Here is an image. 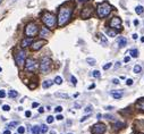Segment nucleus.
Segmentation results:
<instances>
[{
    "label": "nucleus",
    "mask_w": 144,
    "mask_h": 134,
    "mask_svg": "<svg viewBox=\"0 0 144 134\" xmlns=\"http://www.w3.org/2000/svg\"><path fill=\"white\" fill-rule=\"evenodd\" d=\"M25 56H26V53L24 50H19L15 55V61L18 66H23L25 64Z\"/></svg>",
    "instance_id": "423d86ee"
},
{
    "label": "nucleus",
    "mask_w": 144,
    "mask_h": 134,
    "mask_svg": "<svg viewBox=\"0 0 144 134\" xmlns=\"http://www.w3.org/2000/svg\"><path fill=\"white\" fill-rule=\"evenodd\" d=\"M68 134H73V133H68Z\"/></svg>",
    "instance_id": "bf43d9fd"
},
{
    "label": "nucleus",
    "mask_w": 144,
    "mask_h": 134,
    "mask_svg": "<svg viewBox=\"0 0 144 134\" xmlns=\"http://www.w3.org/2000/svg\"><path fill=\"white\" fill-rule=\"evenodd\" d=\"M1 1H2V0H0V4H1Z\"/></svg>",
    "instance_id": "13d9d810"
},
{
    "label": "nucleus",
    "mask_w": 144,
    "mask_h": 134,
    "mask_svg": "<svg viewBox=\"0 0 144 134\" xmlns=\"http://www.w3.org/2000/svg\"><path fill=\"white\" fill-rule=\"evenodd\" d=\"M56 119H58V121H62V119H64V116H62V115H58L57 117H56Z\"/></svg>",
    "instance_id": "a19ab883"
},
{
    "label": "nucleus",
    "mask_w": 144,
    "mask_h": 134,
    "mask_svg": "<svg viewBox=\"0 0 144 134\" xmlns=\"http://www.w3.org/2000/svg\"><path fill=\"white\" fill-rule=\"evenodd\" d=\"M54 110H56L57 113H61V111H62V107H61V106H58V107H56Z\"/></svg>",
    "instance_id": "e433bc0d"
},
{
    "label": "nucleus",
    "mask_w": 144,
    "mask_h": 134,
    "mask_svg": "<svg viewBox=\"0 0 144 134\" xmlns=\"http://www.w3.org/2000/svg\"><path fill=\"white\" fill-rule=\"evenodd\" d=\"M36 67H38V64H36V61L32 59V58H28L25 60V69L27 72H33V70L36 69Z\"/></svg>",
    "instance_id": "0eeeda50"
},
{
    "label": "nucleus",
    "mask_w": 144,
    "mask_h": 134,
    "mask_svg": "<svg viewBox=\"0 0 144 134\" xmlns=\"http://www.w3.org/2000/svg\"><path fill=\"white\" fill-rule=\"evenodd\" d=\"M5 97H6L5 90H0V98H5Z\"/></svg>",
    "instance_id": "f704fd0d"
},
{
    "label": "nucleus",
    "mask_w": 144,
    "mask_h": 134,
    "mask_svg": "<svg viewBox=\"0 0 144 134\" xmlns=\"http://www.w3.org/2000/svg\"><path fill=\"white\" fill-rule=\"evenodd\" d=\"M105 109H107V110H112L113 107H111V106H107V107H105Z\"/></svg>",
    "instance_id": "a18cd8bd"
},
{
    "label": "nucleus",
    "mask_w": 144,
    "mask_h": 134,
    "mask_svg": "<svg viewBox=\"0 0 144 134\" xmlns=\"http://www.w3.org/2000/svg\"><path fill=\"white\" fill-rule=\"evenodd\" d=\"M133 39L136 40V39H137V34H133Z\"/></svg>",
    "instance_id": "3c124183"
},
{
    "label": "nucleus",
    "mask_w": 144,
    "mask_h": 134,
    "mask_svg": "<svg viewBox=\"0 0 144 134\" xmlns=\"http://www.w3.org/2000/svg\"><path fill=\"white\" fill-rule=\"evenodd\" d=\"M126 84H127V85H132V84H133V80H132V78H128L127 82H126Z\"/></svg>",
    "instance_id": "ea45409f"
},
{
    "label": "nucleus",
    "mask_w": 144,
    "mask_h": 134,
    "mask_svg": "<svg viewBox=\"0 0 144 134\" xmlns=\"http://www.w3.org/2000/svg\"><path fill=\"white\" fill-rule=\"evenodd\" d=\"M17 132H18V134H24L25 133V127L24 126H19L17 128Z\"/></svg>",
    "instance_id": "bb28decb"
},
{
    "label": "nucleus",
    "mask_w": 144,
    "mask_h": 134,
    "mask_svg": "<svg viewBox=\"0 0 144 134\" xmlns=\"http://www.w3.org/2000/svg\"><path fill=\"white\" fill-rule=\"evenodd\" d=\"M72 14H73V8L69 6H65L60 7L58 12V25L61 27V26H65L69 19L72 18Z\"/></svg>",
    "instance_id": "f257e3e1"
},
{
    "label": "nucleus",
    "mask_w": 144,
    "mask_h": 134,
    "mask_svg": "<svg viewBox=\"0 0 144 134\" xmlns=\"http://www.w3.org/2000/svg\"><path fill=\"white\" fill-rule=\"evenodd\" d=\"M51 64H52V61H51V59L49 57H43L42 58V60H41V64H40V69L42 73H44L47 74L50 68H51Z\"/></svg>",
    "instance_id": "39448f33"
},
{
    "label": "nucleus",
    "mask_w": 144,
    "mask_h": 134,
    "mask_svg": "<svg viewBox=\"0 0 144 134\" xmlns=\"http://www.w3.org/2000/svg\"><path fill=\"white\" fill-rule=\"evenodd\" d=\"M4 134H12V133H10V131H9V130H6V131L4 132Z\"/></svg>",
    "instance_id": "8fccbe9b"
},
{
    "label": "nucleus",
    "mask_w": 144,
    "mask_h": 134,
    "mask_svg": "<svg viewBox=\"0 0 144 134\" xmlns=\"http://www.w3.org/2000/svg\"><path fill=\"white\" fill-rule=\"evenodd\" d=\"M107 34H108L109 37H112V38H113V37H116V32H115V31H111V30L107 31Z\"/></svg>",
    "instance_id": "c756f323"
},
{
    "label": "nucleus",
    "mask_w": 144,
    "mask_h": 134,
    "mask_svg": "<svg viewBox=\"0 0 144 134\" xmlns=\"http://www.w3.org/2000/svg\"><path fill=\"white\" fill-rule=\"evenodd\" d=\"M52 84H53L52 81L48 80V81H44V82H43V84H42V86H43L44 89H48V88H50V86H51Z\"/></svg>",
    "instance_id": "a211bd4d"
},
{
    "label": "nucleus",
    "mask_w": 144,
    "mask_h": 134,
    "mask_svg": "<svg viewBox=\"0 0 144 134\" xmlns=\"http://www.w3.org/2000/svg\"><path fill=\"white\" fill-rule=\"evenodd\" d=\"M41 133V130H40V126L35 125L32 127V134H40Z\"/></svg>",
    "instance_id": "aec40b11"
},
{
    "label": "nucleus",
    "mask_w": 144,
    "mask_h": 134,
    "mask_svg": "<svg viewBox=\"0 0 144 134\" xmlns=\"http://www.w3.org/2000/svg\"><path fill=\"white\" fill-rule=\"evenodd\" d=\"M50 134H56V132H54V131H51V133Z\"/></svg>",
    "instance_id": "6e6d98bb"
},
{
    "label": "nucleus",
    "mask_w": 144,
    "mask_h": 134,
    "mask_svg": "<svg viewBox=\"0 0 144 134\" xmlns=\"http://www.w3.org/2000/svg\"><path fill=\"white\" fill-rule=\"evenodd\" d=\"M92 13H93V8L92 7H84L83 9H82V13H81V17L82 18H89V17H91Z\"/></svg>",
    "instance_id": "9d476101"
},
{
    "label": "nucleus",
    "mask_w": 144,
    "mask_h": 134,
    "mask_svg": "<svg viewBox=\"0 0 144 134\" xmlns=\"http://www.w3.org/2000/svg\"><path fill=\"white\" fill-rule=\"evenodd\" d=\"M140 134H142V133H140Z\"/></svg>",
    "instance_id": "052dcab7"
},
{
    "label": "nucleus",
    "mask_w": 144,
    "mask_h": 134,
    "mask_svg": "<svg viewBox=\"0 0 144 134\" xmlns=\"http://www.w3.org/2000/svg\"><path fill=\"white\" fill-rule=\"evenodd\" d=\"M38 32H39V26L34 22L28 23L26 25V27H25V35L27 38H34L38 34Z\"/></svg>",
    "instance_id": "20e7f679"
},
{
    "label": "nucleus",
    "mask_w": 144,
    "mask_h": 134,
    "mask_svg": "<svg viewBox=\"0 0 144 134\" xmlns=\"http://www.w3.org/2000/svg\"><path fill=\"white\" fill-rule=\"evenodd\" d=\"M133 70H134V73L138 74V73H141V70H142V66H141V65H135Z\"/></svg>",
    "instance_id": "5701e85b"
},
{
    "label": "nucleus",
    "mask_w": 144,
    "mask_h": 134,
    "mask_svg": "<svg viewBox=\"0 0 144 134\" xmlns=\"http://www.w3.org/2000/svg\"><path fill=\"white\" fill-rule=\"evenodd\" d=\"M47 42L44 40H39V41H35V42H32V45H31V49L33 51H36V50H40L43 45H46Z\"/></svg>",
    "instance_id": "9b49d317"
},
{
    "label": "nucleus",
    "mask_w": 144,
    "mask_h": 134,
    "mask_svg": "<svg viewBox=\"0 0 144 134\" xmlns=\"http://www.w3.org/2000/svg\"><path fill=\"white\" fill-rule=\"evenodd\" d=\"M86 61H87V64H90L91 66H94V65L97 64V60H95V59H93V58H87V59H86Z\"/></svg>",
    "instance_id": "b1692460"
},
{
    "label": "nucleus",
    "mask_w": 144,
    "mask_h": 134,
    "mask_svg": "<svg viewBox=\"0 0 144 134\" xmlns=\"http://www.w3.org/2000/svg\"><path fill=\"white\" fill-rule=\"evenodd\" d=\"M129 52H131V56L133 58H137L138 57V50L137 49H132Z\"/></svg>",
    "instance_id": "4be33fe9"
},
{
    "label": "nucleus",
    "mask_w": 144,
    "mask_h": 134,
    "mask_svg": "<svg viewBox=\"0 0 144 134\" xmlns=\"http://www.w3.org/2000/svg\"><path fill=\"white\" fill-rule=\"evenodd\" d=\"M124 126H125V124H124V123H121V122H116V123L113 124V127L117 128V130H119V128H121V127H124Z\"/></svg>",
    "instance_id": "412c9836"
},
{
    "label": "nucleus",
    "mask_w": 144,
    "mask_h": 134,
    "mask_svg": "<svg viewBox=\"0 0 144 134\" xmlns=\"http://www.w3.org/2000/svg\"><path fill=\"white\" fill-rule=\"evenodd\" d=\"M141 42H144V37L143 38H141Z\"/></svg>",
    "instance_id": "5fc2aeb1"
},
{
    "label": "nucleus",
    "mask_w": 144,
    "mask_h": 134,
    "mask_svg": "<svg viewBox=\"0 0 144 134\" xmlns=\"http://www.w3.org/2000/svg\"><path fill=\"white\" fill-rule=\"evenodd\" d=\"M18 125V123L17 122H12V123H9L8 125H7V127L8 128H13V127H15V126H17Z\"/></svg>",
    "instance_id": "a878e982"
},
{
    "label": "nucleus",
    "mask_w": 144,
    "mask_h": 134,
    "mask_svg": "<svg viewBox=\"0 0 144 134\" xmlns=\"http://www.w3.org/2000/svg\"><path fill=\"white\" fill-rule=\"evenodd\" d=\"M135 12H136L137 15H142V14L144 13V7L141 6V5H138V6H136V8H135Z\"/></svg>",
    "instance_id": "dca6fc26"
},
{
    "label": "nucleus",
    "mask_w": 144,
    "mask_h": 134,
    "mask_svg": "<svg viewBox=\"0 0 144 134\" xmlns=\"http://www.w3.org/2000/svg\"><path fill=\"white\" fill-rule=\"evenodd\" d=\"M105 118H107V119H110V121H111V119H113L115 117H113L112 115H105Z\"/></svg>",
    "instance_id": "4c0bfd02"
},
{
    "label": "nucleus",
    "mask_w": 144,
    "mask_h": 134,
    "mask_svg": "<svg viewBox=\"0 0 144 134\" xmlns=\"http://www.w3.org/2000/svg\"><path fill=\"white\" fill-rule=\"evenodd\" d=\"M39 113H41V114H42V113H44V108H43V107H40V108H39Z\"/></svg>",
    "instance_id": "49530a36"
},
{
    "label": "nucleus",
    "mask_w": 144,
    "mask_h": 134,
    "mask_svg": "<svg viewBox=\"0 0 144 134\" xmlns=\"http://www.w3.org/2000/svg\"><path fill=\"white\" fill-rule=\"evenodd\" d=\"M54 83L60 85V84L62 83V78H61L60 76H56V78H54Z\"/></svg>",
    "instance_id": "393cba45"
},
{
    "label": "nucleus",
    "mask_w": 144,
    "mask_h": 134,
    "mask_svg": "<svg viewBox=\"0 0 144 134\" xmlns=\"http://www.w3.org/2000/svg\"><path fill=\"white\" fill-rule=\"evenodd\" d=\"M1 70H2V68H1V67H0V72H1Z\"/></svg>",
    "instance_id": "4d7b16f0"
},
{
    "label": "nucleus",
    "mask_w": 144,
    "mask_h": 134,
    "mask_svg": "<svg viewBox=\"0 0 144 134\" xmlns=\"http://www.w3.org/2000/svg\"><path fill=\"white\" fill-rule=\"evenodd\" d=\"M2 110H5V111H9V110H10V107H9L8 105H4V106H2Z\"/></svg>",
    "instance_id": "72a5a7b5"
},
{
    "label": "nucleus",
    "mask_w": 144,
    "mask_h": 134,
    "mask_svg": "<svg viewBox=\"0 0 144 134\" xmlns=\"http://www.w3.org/2000/svg\"><path fill=\"white\" fill-rule=\"evenodd\" d=\"M111 96L115 98V99H120L121 97L124 96V91L123 90H115V91H111Z\"/></svg>",
    "instance_id": "ddd939ff"
},
{
    "label": "nucleus",
    "mask_w": 144,
    "mask_h": 134,
    "mask_svg": "<svg viewBox=\"0 0 144 134\" xmlns=\"http://www.w3.org/2000/svg\"><path fill=\"white\" fill-rule=\"evenodd\" d=\"M40 130H41V133H46L47 131H48V127H47V125H44V124H43V125L40 127Z\"/></svg>",
    "instance_id": "7c9ffc66"
},
{
    "label": "nucleus",
    "mask_w": 144,
    "mask_h": 134,
    "mask_svg": "<svg viewBox=\"0 0 144 134\" xmlns=\"http://www.w3.org/2000/svg\"><path fill=\"white\" fill-rule=\"evenodd\" d=\"M119 66H120V63H117V65H116V68H118Z\"/></svg>",
    "instance_id": "864d4df0"
},
{
    "label": "nucleus",
    "mask_w": 144,
    "mask_h": 134,
    "mask_svg": "<svg viewBox=\"0 0 144 134\" xmlns=\"http://www.w3.org/2000/svg\"><path fill=\"white\" fill-rule=\"evenodd\" d=\"M49 34H50V31H49L47 27H42V28L40 30V37H41V38H48Z\"/></svg>",
    "instance_id": "4468645a"
},
{
    "label": "nucleus",
    "mask_w": 144,
    "mask_h": 134,
    "mask_svg": "<svg viewBox=\"0 0 144 134\" xmlns=\"http://www.w3.org/2000/svg\"><path fill=\"white\" fill-rule=\"evenodd\" d=\"M89 116H90V115H87V116H84V117H83V118H82V119H81V122H85L86 119H87V118H89Z\"/></svg>",
    "instance_id": "c03bdc74"
},
{
    "label": "nucleus",
    "mask_w": 144,
    "mask_h": 134,
    "mask_svg": "<svg viewBox=\"0 0 144 134\" xmlns=\"http://www.w3.org/2000/svg\"><path fill=\"white\" fill-rule=\"evenodd\" d=\"M112 10V7L109 5V2H101V4H98V7H97V12H98V16L100 18H105L107 17L110 12Z\"/></svg>",
    "instance_id": "7ed1b4c3"
},
{
    "label": "nucleus",
    "mask_w": 144,
    "mask_h": 134,
    "mask_svg": "<svg viewBox=\"0 0 144 134\" xmlns=\"http://www.w3.org/2000/svg\"><path fill=\"white\" fill-rule=\"evenodd\" d=\"M111 66H112V64H111V63H108V64H105V65H103V69H105V70L109 69V68H110Z\"/></svg>",
    "instance_id": "473e14b6"
},
{
    "label": "nucleus",
    "mask_w": 144,
    "mask_h": 134,
    "mask_svg": "<svg viewBox=\"0 0 144 134\" xmlns=\"http://www.w3.org/2000/svg\"><path fill=\"white\" fill-rule=\"evenodd\" d=\"M31 115H32V113H31L30 110H27V111H25V116H26V117H31Z\"/></svg>",
    "instance_id": "79ce46f5"
},
{
    "label": "nucleus",
    "mask_w": 144,
    "mask_h": 134,
    "mask_svg": "<svg viewBox=\"0 0 144 134\" xmlns=\"http://www.w3.org/2000/svg\"><path fill=\"white\" fill-rule=\"evenodd\" d=\"M94 77H97V78H99V77L101 76V74H100V72L99 70H93V74H92Z\"/></svg>",
    "instance_id": "c85d7f7f"
},
{
    "label": "nucleus",
    "mask_w": 144,
    "mask_h": 134,
    "mask_svg": "<svg viewBox=\"0 0 144 134\" xmlns=\"http://www.w3.org/2000/svg\"><path fill=\"white\" fill-rule=\"evenodd\" d=\"M113 83H115V84H119V80H118V78H115V80H113Z\"/></svg>",
    "instance_id": "09e8293b"
},
{
    "label": "nucleus",
    "mask_w": 144,
    "mask_h": 134,
    "mask_svg": "<svg viewBox=\"0 0 144 134\" xmlns=\"http://www.w3.org/2000/svg\"><path fill=\"white\" fill-rule=\"evenodd\" d=\"M70 80H72V83L74 84V85H76V83H77V80H76V77H75V76H72V77H70Z\"/></svg>",
    "instance_id": "c9c22d12"
},
{
    "label": "nucleus",
    "mask_w": 144,
    "mask_h": 134,
    "mask_svg": "<svg viewBox=\"0 0 144 134\" xmlns=\"http://www.w3.org/2000/svg\"><path fill=\"white\" fill-rule=\"evenodd\" d=\"M41 19H42L43 24L47 27H49V28H53L56 26V24H57L56 16L52 13H50V12H44L43 15H42V17H41Z\"/></svg>",
    "instance_id": "f03ea898"
},
{
    "label": "nucleus",
    "mask_w": 144,
    "mask_h": 134,
    "mask_svg": "<svg viewBox=\"0 0 144 134\" xmlns=\"http://www.w3.org/2000/svg\"><path fill=\"white\" fill-rule=\"evenodd\" d=\"M129 60H131V58H129V57H125V59H124V61H125V63H128Z\"/></svg>",
    "instance_id": "de8ad7c7"
},
{
    "label": "nucleus",
    "mask_w": 144,
    "mask_h": 134,
    "mask_svg": "<svg viewBox=\"0 0 144 134\" xmlns=\"http://www.w3.org/2000/svg\"><path fill=\"white\" fill-rule=\"evenodd\" d=\"M32 107H33V108H36V107H39V103H38V102H33V103H32Z\"/></svg>",
    "instance_id": "37998d69"
},
{
    "label": "nucleus",
    "mask_w": 144,
    "mask_h": 134,
    "mask_svg": "<svg viewBox=\"0 0 144 134\" xmlns=\"http://www.w3.org/2000/svg\"><path fill=\"white\" fill-rule=\"evenodd\" d=\"M17 96H18V92L15 91V90H10V91L8 92V97H9V98H16Z\"/></svg>",
    "instance_id": "6ab92c4d"
},
{
    "label": "nucleus",
    "mask_w": 144,
    "mask_h": 134,
    "mask_svg": "<svg viewBox=\"0 0 144 134\" xmlns=\"http://www.w3.org/2000/svg\"><path fill=\"white\" fill-rule=\"evenodd\" d=\"M75 107H76V108H79V107H81V105H79V103H75Z\"/></svg>",
    "instance_id": "603ef678"
},
{
    "label": "nucleus",
    "mask_w": 144,
    "mask_h": 134,
    "mask_svg": "<svg viewBox=\"0 0 144 134\" xmlns=\"http://www.w3.org/2000/svg\"><path fill=\"white\" fill-rule=\"evenodd\" d=\"M56 96H57V97H61V98H65V99L69 98V96H68V94H66V93H56Z\"/></svg>",
    "instance_id": "2f4dec72"
},
{
    "label": "nucleus",
    "mask_w": 144,
    "mask_h": 134,
    "mask_svg": "<svg viewBox=\"0 0 144 134\" xmlns=\"http://www.w3.org/2000/svg\"><path fill=\"white\" fill-rule=\"evenodd\" d=\"M136 107L144 111V99H143V100L141 99V100H138V101L136 102Z\"/></svg>",
    "instance_id": "f3484780"
},
{
    "label": "nucleus",
    "mask_w": 144,
    "mask_h": 134,
    "mask_svg": "<svg viewBox=\"0 0 144 134\" xmlns=\"http://www.w3.org/2000/svg\"><path fill=\"white\" fill-rule=\"evenodd\" d=\"M126 43H127V39H126V38H120V39H119V41H118V45H119L120 48L125 47V45H126Z\"/></svg>",
    "instance_id": "2eb2a0df"
},
{
    "label": "nucleus",
    "mask_w": 144,
    "mask_h": 134,
    "mask_svg": "<svg viewBox=\"0 0 144 134\" xmlns=\"http://www.w3.org/2000/svg\"><path fill=\"white\" fill-rule=\"evenodd\" d=\"M92 111V107L91 106H89V107H86L85 108V113H91Z\"/></svg>",
    "instance_id": "58836bf2"
},
{
    "label": "nucleus",
    "mask_w": 144,
    "mask_h": 134,
    "mask_svg": "<svg viewBox=\"0 0 144 134\" xmlns=\"http://www.w3.org/2000/svg\"><path fill=\"white\" fill-rule=\"evenodd\" d=\"M110 27L120 31L121 30V19L119 17H112L111 20H110Z\"/></svg>",
    "instance_id": "1a4fd4ad"
},
{
    "label": "nucleus",
    "mask_w": 144,
    "mask_h": 134,
    "mask_svg": "<svg viewBox=\"0 0 144 134\" xmlns=\"http://www.w3.org/2000/svg\"><path fill=\"white\" fill-rule=\"evenodd\" d=\"M32 42H33V38H25L22 40L20 45H22V48H26V47L32 45Z\"/></svg>",
    "instance_id": "f8f14e48"
},
{
    "label": "nucleus",
    "mask_w": 144,
    "mask_h": 134,
    "mask_svg": "<svg viewBox=\"0 0 144 134\" xmlns=\"http://www.w3.org/2000/svg\"><path fill=\"white\" fill-rule=\"evenodd\" d=\"M53 121H54V118H53L52 116H48V117H47V123H48V124L53 123Z\"/></svg>",
    "instance_id": "cd10ccee"
},
{
    "label": "nucleus",
    "mask_w": 144,
    "mask_h": 134,
    "mask_svg": "<svg viewBox=\"0 0 144 134\" xmlns=\"http://www.w3.org/2000/svg\"><path fill=\"white\" fill-rule=\"evenodd\" d=\"M105 132V125L102 123H98L93 125L92 127V134H103Z\"/></svg>",
    "instance_id": "6e6552de"
}]
</instances>
